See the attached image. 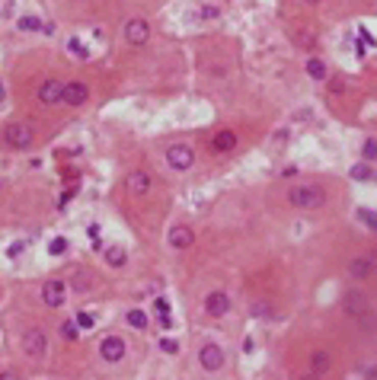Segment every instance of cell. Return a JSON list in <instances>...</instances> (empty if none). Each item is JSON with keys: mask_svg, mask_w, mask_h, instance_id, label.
<instances>
[{"mask_svg": "<svg viewBox=\"0 0 377 380\" xmlns=\"http://www.w3.org/2000/svg\"><path fill=\"white\" fill-rule=\"evenodd\" d=\"M288 201L294 208H320L323 201H326V195H323L320 185H294L288 192Z\"/></svg>", "mask_w": 377, "mask_h": 380, "instance_id": "cell-1", "label": "cell"}, {"mask_svg": "<svg viewBox=\"0 0 377 380\" xmlns=\"http://www.w3.org/2000/svg\"><path fill=\"white\" fill-rule=\"evenodd\" d=\"M166 163L173 166V170L186 173V170H192V163H195V150L189 144H169L166 147Z\"/></svg>", "mask_w": 377, "mask_h": 380, "instance_id": "cell-2", "label": "cell"}, {"mask_svg": "<svg viewBox=\"0 0 377 380\" xmlns=\"http://www.w3.org/2000/svg\"><path fill=\"white\" fill-rule=\"evenodd\" d=\"M4 141L16 150H26V147H32V128L22 125V122H10L4 128Z\"/></svg>", "mask_w": 377, "mask_h": 380, "instance_id": "cell-3", "label": "cell"}, {"mask_svg": "<svg viewBox=\"0 0 377 380\" xmlns=\"http://www.w3.org/2000/svg\"><path fill=\"white\" fill-rule=\"evenodd\" d=\"M125 339L121 336H106L103 342H99V358L103 361H109V364H118L121 358H125Z\"/></svg>", "mask_w": 377, "mask_h": 380, "instance_id": "cell-4", "label": "cell"}, {"mask_svg": "<svg viewBox=\"0 0 377 380\" xmlns=\"http://www.w3.org/2000/svg\"><path fill=\"white\" fill-rule=\"evenodd\" d=\"M198 364H202L208 374L221 371V367H224V348H221V345H214V342H208V345L198 351Z\"/></svg>", "mask_w": 377, "mask_h": 380, "instance_id": "cell-5", "label": "cell"}, {"mask_svg": "<svg viewBox=\"0 0 377 380\" xmlns=\"http://www.w3.org/2000/svg\"><path fill=\"white\" fill-rule=\"evenodd\" d=\"M64 294H67V284L58 281V278H52V281L42 284V304H45V307H61V304L67 301Z\"/></svg>", "mask_w": 377, "mask_h": 380, "instance_id": "cell-6", "label": "cell"}, {"mask_svg": "<svg viewBox=\"0 0 377 380\" xmlns=\"http://www.w3.org/2000/svg\"><path fill=\"white\" fill-rule=\"evenodd\" d=\"M45 348H48V339H45L42 329H29L26 336H22V351L32 355V358H42Z\"/></svg>", "mask_w": 377, "mask_h": 380, "instance_id": "cell-7", "label": "cell"}, {"mask_svg": "<svg viewBox=\"0 0 377 380\" xmlns=\"http://www.w3.org/2000/svg\"><path fill=\"white\" fill-rule=\"evenodd\" d=\"M147 39H150V26H147L144 19L135 16V19L125 22V42H128V45H144Z\"/></svg>", "mask_w": 377, "mask_h": 380, "instance_id": "cell-8", "label": "cell"}, {"mask_svg": "<svg viewBox=\"0 0 377 380\" xmlns=\"http://www.w3.org/2000/svg\"><path fill=\"white\" fill-rule=\"evenodd\" d=\"M90 99V90H87V83H64V93H61V102H67V105H83Z\"/></svg>", "mask_w": 377, "mask_h": 380, "instance_id": "cell-9", "label": "cell"}, {"mask_svg": "<svg viewBox=\"0 0 377 380\" xmlns=\"http://www.w3.org/2000/svg\"><path fill=\"white\" fill-rule=\"evenodd\" d=\"M348 275L355 281H368L374 275V256H355L348 265Z\"/></svg>", "mask_w": 377, "mask_h": 380, "instance_id": "cell-10", "label": "cell"}, {"mask_svg": "<svg viewBox=\"0 0 377 380\" xmlns=\"http://www.w3.org/2000/svg\"><path fill=\"white\" fill-rule=\"evenodd\" d=\"M166 243L173 246V249H189L192 243H195V233H192L186 224H176L173 230H169V236H166Z\"/></svg>", "mask_w": 377, "mask_h": 380, "instance_id": "cell-11", "label": "cell"}, {"mask_svg": "<svg viewBox=\"0 0 377 380\" xmlns=\"http://www.w3.org/2000/svg\"><path fill=\"white\" fill-rule=\"evenodd\" d=\"M205 310H208L211 316H224L230 310V297L224 291H211L208 297H205Z\"/></svg>", "mask_w": 377, "mask_h": 380, "instance_id": "cell-12", "label": "cell"}, {"mask_svg": "<svg viewBox=\"0 0 377 380\" xmlns=\"http://www.w3.org/2000/svg\"><path fill=\"white\" fill-rule=\"evenodd\" d=\"M61 93H64V83L61 80H45L39 87V102L55 105V102H61Z\"/></svg>", "mask_w": 377, "mask_h": 380, "instance_id": "cell-13", "label": "cell"}, {"mask_svg": "<svg viewBox=\"0 0 377 380\" xmlns=\"http://www.w3.org/2000/svg\"><path fill=\"white\" fill-rule=\"evenodd\" d=\"M125 185H128V192H135V195H147L150 192V176L144 173V170H135L125 179Z\"/></svg>", "mask_w": 377, "mask_h": 380, "instance_id": "cell-14", "label": "cell"}, {"mask_svg": "<svg viewBox=\"0 0 377 380\" xmlns=\"http://www.w3.org/2000/svg\"><path fill=\"white\" fill-rule=\"evenodd\" d=\"M211 147H214L217 153H227V150H234V147H237V134H234V131H221V134H217V138L211 141Z\"/></svg>", "mask_w": 377, "mask_h": 380, "instance_id": "cell-15", "label": "cell"}, {"mask_svg": "<svg viewBox=\"0 0 377 380\" xmlns=\"http://www.w3.org/2000/svg\"><path fill=\"white\" fill-rule=\"evenodd\" d=\"M345 310H348L351 316H361V313H364V294H361V291H348V294H345Z\"/></svg>", "mask_w": 377, "mask_h": 380, "instance_id": "cell-16", "label": "cell"}, {"mask_svg": "<svg viewBox=\"0 0 377 380\" xmlns=\"http://www.w3.org/2000/svg\"><path fill=\"white\" fill-rule=\"evenodd\" d=\"M351 179H355V182H371L374 179V163H368V160L355 163V166H351Z\"/></svg>", "mask_w": 377, "mask_h": 380, "instance_id": "cell-17", "label": "cell"}, {"mask_svg": "<svg viewBox=\"0 0 377 380\" xmlns=\"http://www.w3.org/2000/svg\"><path fill=\"white\" fill-rule=\"evenodd\" d=\"M106 262L112 265V268H121L128 262V253H125V246H109L106 249Z\"/></svg>", "mask_w": 377, "mask_h": 380, "instance_id": "cell-18", "label": "cell"}, {"mask_svg": "<svg viewBox=\"0 0 377 380\" xmlns=\"http://www.w3.org/2000/svg\"><path fill=\"white\" fill-rule=\"evenodd\" d=\"M310 371L313 374H326V371H330V355H326V351H313L310 355Z\"/></svg>", "mask_w": 377, "mask_h": 380, "instance_id": "cell-19", "label": "cell"}, {"mask_svg": "<svg viewBox=\"0 0 377 380\" xmlns=\"http://www.w3.org/2000/svg\"><path fill=\"white\" fill-rule=\"evenodd\" d=\"M16 26H19V32H39V29H42V16L26 13V16L16 19Z\"/></svg>", "mask_w": 377, "mask_h": 380, "instance_id": "cell-20", "label": "cell"}, {"mask_svg": "<svg viewBox=\"0 0 377 380\" xmlns=\"http://www.w3.org/2000/svg\"><path fill=\"white\" fill-rule=\"evenodd\" d=\"M307 77L310 80H326V61L323 58H310L307 61Z\"/></svg>", "mask_w": 377, "mask_h": 380, "instance_id": "cell-21", "label": "cell"}, {"mask_svg": "<svg viewBox=\"0 0 377 380\" xmlns=\"http://www.w3.org/2000/svg\"><path fill=\"white\" fill-rule=\"evenodd\" d=\"M125 323H128L131 329H144V326H147V313L138 310V307H131V310L125 313Z\"/></svg>", "mask_w": 377, "mask_h": 380, "instance_id": "cell-22", "label": "cell"}, {"mask_svg": "<svg viewBox=\"0 0 377 380\" xmlns=\"http://www.w3.org/2000/svg\"><path fill=\"white\" fill-rule=\"evenodd\" d=\"M67 253V236H52L48 243V256H64Z\"/></svg>", "mask_w": 377, "mask_h": 380, "instance_id": "cell-23", "label": "cell"}, {"mask_svg": "<svg viewBox=\"0 0 377 380\" xmlns=\"http://www.w3.org/2000/svg\"><path fill=\"white\" fill-rule=\"evenodd\" d=\"M74 326L87 332V329H93V326H96V316H93V313H83V310H80V313L74 316Z\"/></svg>", "mask_w": 377, "mask_h": 380, "instance_id": "cell-24", "label": "cell"}, {"mask_svg": "<svg viewBox=\"0 0 377 380\" xmlns=\"http://www.w3.org/2000/svg\"><path fill=\"white\" fill-rule=\"evenodd\" d=\"M67 48H70V55H77V58H90V48H87V45H83L80 39H70V42H67Z\"/></svg>", "mask_w": 377, "mask_h": 380, "instance_id": "cell-25", "label": "cell"}, {"mask_svg": "<svg viewBox=\"0 0 377 380\" xmlns=\"http://www.w3.org/2000/svg\"><path fill=\"white\" fill-rule=\"evenodd\" d=\"M361 153H364V160H368V163H374V157H377V141L368 138V141L361 144Z\"/></svg>", "mask_w": 377, "mask_h": 380, "instance_id": "cell-26", "label": "cell"}, {"mask_svg": "<svg viewBox=\"0 0 377 380\" xmlns=\"http://www.w3.org/2000/svg\"><path fill=\"white\" fill-rule=\"evenodd\" d=\"M355 214H358V221H361L368 230H374V211H371V208H358Z\"/></svg>", "mask_w": 377, "mask_h": 380, "instance_id": "cell-27", "label": "cell"}, {"mask_svg": "<svg viewBox=\"0 0 377 380\" xmlns=\"http://www.w3.org/2000/svg\"><path fill=\"white\" fill-rule=\"evenodd\" d=\"M157 348H160L163 355H176L179 351V342L176 339H160V342H157Z\"/></svg>", "mask_w": 377, "mask_h": 380, "instance_id": "cell-28", "label": "cell"}, {"mask_svg": "<svg viewBox=\"0 0 377 380\" xmlns=\"http://www.w3.org/2000/svg\"><path fill=\"white\" fill-rule=\"evenodd\" d=\"M157 323H160V329H173V326H176V319L169 316V313H157Z\"/></svg>", "mask_w": 377, "mask_h": 380, "instance_id": "cell-29", "label": "cell"}, {"mask_svg": "<svg viewBox=\"0 0 377 380\" xmlns=\"http://www.w3.org/2000/svg\"><path fill=\"white\" fill-rule=\"evenodd\" d=\"M154 313H169V301L166 297H154Z\"/></svg>", "mask_w": 377, "mask_h": 380, "instance_id": "cell-30", "label": "cell"}, {"mask_svg": "<svg viewBox=\"0 0 377 380\" xmlns=\"http://www.w3.org/2000/svg\"><path fill=\"white\" fill-rule=\"evenodd\" d=\"M77 326H74V319H70V323H64V339H77Z\"/></svg>", "mask_w": 377, "mask_h": 380, "instance_id": "cell-31", "label": "cell"}, {"mask_svg": "<svg viewBox=\"0 0 377 380\" xmlns=\"http://www.w3.org/2000/svg\"><path fill=\"white\" fill-rule=\"evenodd\" d=\"M22 249H26V243H22V240H16L13 246H10V249H7V256H19V253H22Z\"/></svg>", "mask_w": 377, "mask_h": 380, "instance_id": "cell-32", "label": "cell"}, {"mask_svg": "<svg viewBox=\"0 0 377 380\" xmlns=\"http://www.w3.org/2000/svg\"><path fill=\"white\" fill-rule=\"evenodd\" d=\"M0 102H4V87H0Z\"/></svg>", "mask_w": 377, "mask_h": 380, "instance_id": "cell-33", "label": "cell"}, {"mask_svg": "<svg viewBox=\"0 0 377 380\" xmlns=\"http://www.w3.org/2000/svg\"><path fill=\"white\" fill-rule=\"evenodd\" d=\"M310 4H317V0H310Z\"/></svg>", "mask_w": 377, "mask_h": 380, "instance_id": "cell-34", "label": "cell"}, {"mask_svg": "<svg viewBox=\"0 0 377 380\" xmlns=\"http://www.w3.org/2000/svg\"><path fill=\"white\" fill-rule=\"evenodd\" d=\"M0 188H4V182H0Z\"/></svg>", "mask_w": 377, "mask_h": 380, "instance_id": "cell-35", "label": "cell"}]
</instances>
